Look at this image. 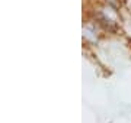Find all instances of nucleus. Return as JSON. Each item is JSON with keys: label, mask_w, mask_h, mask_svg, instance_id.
<instances>
[{"label": "nucleus", "mask_w": 131, "mask_h": 123, "mask_svg": "<svg viewBox=\"0 0 131 123\" xmlns=\"http://www.w3.org/2000/svg\"><path fill=\"white\" fill-rule=\"evenodd\" d=\"M96 18L101 20V25H103L106 29H109V30H115V29H117L115 22H112V20L109 19V18H106V16H103L102 13H98L96 14Z\"/></svg>", "instance_id": "f257e3e1"}, {"label": "nucleus", "mask_w": 131, "mask_h": 123, "mask_svg": "<svg viewBox=\"0 0 131 123\" xmlns=\"http://www.w3.org/2000/svg\"><path fill=\"white\" fill-rule=\"evenodd\" d=\"M108 6H111L112 9H119V6H121V2L119 0H103Z\"/></svg>", "instance_id": "f03ea898"}]
</instances>
